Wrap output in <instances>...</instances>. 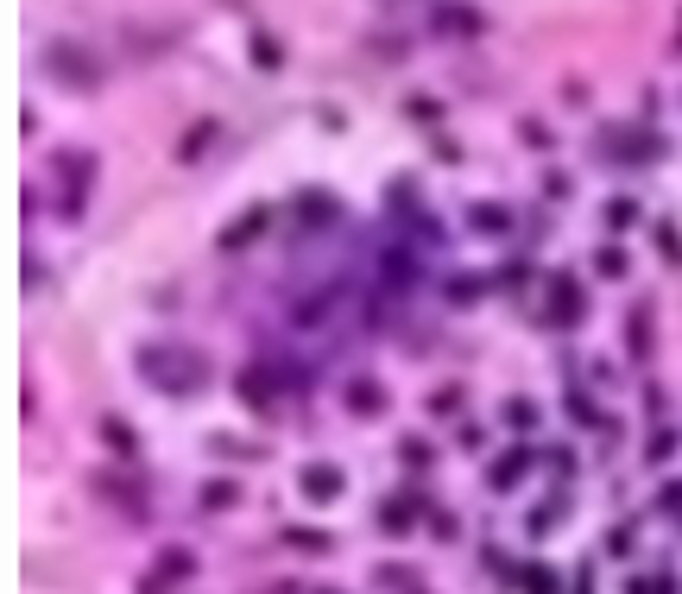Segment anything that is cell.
<instances>
[{"instance_id":"23","label":"cell","mask_w":682,"mask_h":594,"mask_svg":"<svg viewBox=\"0 0 682 594\" xmlns=\"http://www.w3.org/2000/svg\"><path fill=\"white\" fill-rule=\"evenodd\" d=\"M285 544L316 550V557H329V550H335V544H329V531H310V525H291V531H285Z\"/></svg>"},{"instance_id":"34","label":"cell","mask_w":682,"mask_h":594,"mask_svg":"<svg viewBox=\"0 0 682 594\" xmlns=\"http://www.w3.org/2000/svg\"><path fill=\"white\" fill-rule=\"evenodd\" d=\"M449 297H461V304H474V297H480V279H449Z\"/></svg>"},{"instance_id":"25","label":"cell","mask_w":682,"mask_h":594,"mask_svg":"<svg viewBox=\"0 0 682 594\" xmlns=\"http://www.w3.org/2000/svg\"><path fill=\"white\" fill-rule=\"evenodd\" d=\"M594 272H600V279H626V253H619V247H600V253H594Z\"/></svg>"},{"instance_id":"27","label":"cell","mask_w":682,"mask_h":594,"mask_svg":"<svg viewBox=\"0 0 682 594\" xmlns=\"http://www.w3.org/2000/svg\"><path fill=\"white\" fill-rule=\"evenodd\" d=\"M499 418H506L512 430H531V424H537V405H531V399H512L506 411H499Z\"/></svg>"},{"instance_id":"9","label":"cell","mask_w":682,"mask_h":594,"mask_svg":"<svg viewBox=\"0 0 682 594\" xmlns=\"http://www.w3.org/2000/svg\"><path fill=\"white\" fill-rule=\"evenodd\" d=\"M480 26H487V19H480L468 0H449V7H436V32H443V38H474Z\"/></svg>"},{"instance_id":"14","label":"cell","mask_w":682,"mask_h":594,"mask_svg":"<svg viewBox=\"0 0 682 594\" xmlns=\"http://www.w3.org/2000/svg\"><path fill=\"white\" fill-rule=\"evenodd\" d=\"M525 468H531V455H525V449H512V455H499V462L487 468V487H493V493H512L518 481H525Z\"/></svg>"},{"instance_id":"3","label":"cell","mask_w":682,"mask_h":594,"mask_svg":"<svg viewBox=\"0 0 682 594\" xmlns=\"http://www.w3.org/2000/svg\"><path fill=\"white\" fill-rule=\"evenodd\" d=\"M45 70H51L64 89H76V95H95V89H102V64H95L76 38H51V45H45Z\"/></svg>"},{"instance_id":"16","label":"cell","mask_w":682,"mask_h":594,"mask_svg":"<svg viewBox=\"0 0 682 594\" xmlns=\"http://www.w3.org/2000/svg\"><path fill=\"white\" fill-rule=\"evenodd\" d=\"M626 348H632V361H645V354H651V304H632L626 310Z\"/></svg>"},{"instance_id":"12","label":"cell","mask_w":682,"mask_h":594,"mask_svg":"<svg viewBox=\"0 0 682 594\" xmlns=\"http://www.w3.org/2000/svg\"><path fill=\"white\" fill-rule=\"evenodd\" d=\"M335 215H341V203H335L329 190H310V196H297V222H304V228H329Z\"/></svg>"},{"instance_id":"4","label":"cell","mask_w":682,"mask_h":594,"mask_svg":"<svg viewBox=\"0 0 682 594\" xmlns=\"http://www.w3.org/2000/svg\"><path fill=\"white\" fill-rule=\"evenodd\" d=\"M57 177H64V215H83L89 184H95V158L89 152H57Z\"/></svg>"},{"instance_id":"8","label":"cell","mask_w":682,"mask_h":594,"mask_svg":"<svg viewBox=\"0 0 682 594\" xmlns=\"http://www.w3.org/2000/svg\"><path fill=\"white\" fill-rule=\"evenodd\" d=\"M272 228V209L266 203H253V209H240V222L234 228H222V253H234V247H247V241H259V234Z\"/></svg>"},{"instance_id":"26","label":"cell","mask_w":682,"mask_h":594,"mask_svg":"<svg viewBox=\"0 0 682 594\" xmlns=\"http://www.w3.org/2000/svg\"><path fill=\"white\" fill-rule=\"evenodd\" d=\"M240 493H234V481H209L203 487V512H222V506H234Z\"/></svg>"},{"instance_id":"36","label":"cell","mask_w":682,"mask_h":594,"mask_svg":"<svg viewBox=\"0 0 682 594\" xmlns=\"http://www.w3.org/2000/svg\"><path fill=\"white\" fill-rule=\"evenodd\" d=\"M228 7H234V13H247V0H228Z\"/></svg>"},{"instance_id":"28","label":"cell","mask_w":682,"mask_h":594,"mask_svg":"<svg viewBox=\"0 0 682 594\" xmlns=\"http://www.w3.org/2000/svg\"><path fill=\"white\" fill-rule=\"evenodd\" d=\"M405 114H411L417 127H436V121H443V102H430V95H417V102H411Z\"/></svg>"},{"instance_id":"22","label":"cell","mask_w":682,"mask_h":594,"mask_svg":"<svg viewBox=\"0 0 682 594\" xmlns=\"http://www.w3.org/2000/svg\"><path fill=\"white\" fill-rule=\"evenodd\" d=\"M373 582H379V588H424V576H417V569H405V563H379Z\"/></svg>"},{"instance_id":"32","label":"cell","mask_w":682,"mask_h":594,"mask_svg":"<svg viewBox=\"0 0 682 594\" xmlns=\"http://www.w3.org/2000/svg\"><path fill=\"white\" fill-rule=\"evenodd\" d=\"M430 411H461V386H443V392H430Z\"/></svg>"},{"instance_id":"30","label":"cell","mask_w":682,"mask_h":594,"mask_svg":"<svg viewBox=\"0 0 682 594\" xmlns=\"http://www.w3.org/2000/svg\"><path fill=\"white\" fill-rule=\"evenodd\" d=\"M657 247L670 253V266H682V234H676L670 222H657Z\"/></svg>"},{"instance_id":"33","label":"cell","mask_w":682,"mask_h":594,"mask_svg":"<svg viewBox=\"0 0 682 594\" xmlns=\"http://www.w3.org/2000/svg\"><path fill=\"white\" fill-rule=\"evenodd\" d=\"M525 279H531V272H525V260H506V266H499V285H512V291H518Z\"/></svg>"},{"instance_id":"6","label":"cell","mask_w":682,"mask_h":594,"mask_svg":"<svg viewBox=\"0 0 682 594\" xmlns=\"http://www.w3.org/2000/svg\"><path fill=\"white\" fill-rule=\"evenodd\" d=\"M89 487L102 493V500H114L127 519H146V493H139V481H127V474H114V468H95L89 474Z\"/></svg>"},{"instance_id":"17","label":"cell","mask_w":682,"mask_h":594,"mask_svg":"<svg viewBox=\"0 0 682 594\" xmlns=\"http://www.w3.org/2000/svg\"><path fill=\"white\" fill-rule=\"evenodd\" d=\"M468 215H474V234H512V222H518L506 203H474Z\"/></svg>"},{"instance_id":"29","label":"cell","mask_w":682,"mask_h":594,"mask_svg":"<svg viewBox=\"0 0 682 594\" xmlns=\"http://www.w3.org/2000/svg\"><path fill=\"white\" fill-rule=\"evenodd\" d=\"M102 437H108V443H114L120 455H133V430L120 424V418H102Z\"/></svg>"},{"instance_id":"19","label":"cell","mask_w":682,"mask_h":594,"mask_svg":"<svg viewBox=\"0 0 682 594\" xmlns=\"http://www.w3.org/2000/svg\"><path fill=\"white\" fill-rule=\"evenodd\" d=\"M512 582H518V588H531V594H550V588H556V569H550V563H518V569H512Z\"/></svg>"},{"instance_id":"7","label":"cell","mask_w":682,"mask_h":594,"mask_svg":"<svg viewBox=\"0 0 682 594\" xmlns=\"http://www.w3.org/2000/svg\"><path fill=\"white\" fill-rule=\"evenodd\" d=\"M190 576H196L190 550H165V557L152 563V576H139V588H177V582H190Z\"/></svg>"},{"instance_id":"1","label":"cell","mask_w":682,"mask_h":594,"mask_svg":"<svg viewBox=\"0 0 682 594\" xmlns=\"http://www.w3.org/2000/svg\"><path fill=\"white\" fill-rule=\"evenodd\" d=\"M139 380L171 392V399H190V392L209 386V361L196 348H177V342H158V348H139Z\"/></svg>"},{"instance_id":"20","label":"cell","mask_w":682,"mask_h":594,"mask_svg":"<svg viewBox=\"0 0 682 594\" xmlns=\"http://www.w3.org/2000/svg\"><path fill=\"white\" fill-rule=\"evenodd\" d=\"M209 146H215V121H196L184 140H177V158L190 165V158H196V152H209Z\"/></svg>"},{"instance_id":"5","label":"cell","mask_w":682,"mask_h":594,"mask_svg":"<svg viewBox=\"0 0 682 594\" xmlns=\"http://www.w3.org/2000/svg\"><path fill=\"white\" fill-rule=\"evenodd\" d=\"M341 487H348V474H341L335 462H310V468H297V493H304L310 506H335V500H341Z\"/></svg>"},{"instance_id":"24","label":"cell","mask_w":682,"mask_h":594,"mask_svg":"<svg viewBox=\"0 0 682 594\" xmlns=\"http://www.w3.org/2000/svg\"><path fill=\"white\" fill-rule=\"evenodd\" d=\"M398 462H411V468H430V462H436V449H430L424 437H405V443H398Z\"/></svg>"},{"instance_id":"31","label":"cell","mask_w":682,"mask_h":594,"mask_svg":"<svg viewBox=\"0 0 682 594\" xmlns=\"http://www.w3.org/2000/svg\"><path fill=\"white\" fill-rule=\"evenodd\" d=\"M600 215H607L613 228H632V215H638V203H626V196H619V203H607V209H600Z\"/></svg>"},{"instance_id":"18","label":"cell","mask_w":682,"mask_h":594,"mask_svg":"<svg viewBox=\"0 0 682 594\" xmlns=\"http://www.w3.org/2000/svg\"><path fill=\"white\" fill-rule=\"evenodd\" d=\"M417 525V506L411 500H386V506H379V531H392V538H398V531H411Z\"/></svg>"},{"instance_id":"2","label":"cell","mask_w":682,"mask_h":594,"mask_svg":"<svg viewBox=\"0 0 682 594\" xmlns=\"http://www.w3.org/2000/svg\"><path fill=\"white\" fill-rule=\"evenodd\" d=\"M594 152L613 158V165H626V171H638V165H657V158H664V133H645V127H600V133H594Z\"/></svg>"},{"instance_id":"21","label":"cell","mask_w":682,"mask_h":594,"mask_svg":"<svg viewBox=\"0 0 682 594\" xmlns=\"http://www.w3.org/2000/svg\"><path fill=\"white\" fill-rule=\"evenodd\" d=\"M253 57H259V70H285V45H278L272 32H259V26H253Z\"/></svg>"},{"instance_id":"15","label":"cell","mask_w":682,"mask_h":594,"mask_svg":"<svg viewBox=\"0 0 682 594\" xmlns=\"http://www.w3.org/2000/svg\"><path fill=\"white\" fill-rule=\"evenodd\" d=\"M348 411L354 418H379V411H386V386L379 380H348Z\"/></svg>"},{"instance_id":"35","label":"cell","mask_w":682,"mask_h":594,"mask_svg":"<svg viewBox=\"0 0 682 594\" xmlns=\"http://www.w3.org/2000/svg\"><path fill=\"white\" fill-rule=\"evenodd\" d=\"M550 525H556V506H537V512H531V531H537V538H544Z\"/></svg>"},{"instance_id":"13","label":"cell","mask_w":682,"mask_h":594,"mask_svg":"<svg viewBox=\"0 0 682 594\" xmlns=\"http://www.w3.org/2000/svg\"><path fill=\"white\" fill-rule=\"evenodd\" d=\"M272 392H278V373L272 367H247V373H240V399H247L253 411H266Z\"/></svg>"},{"instance_id":"11","label":"cell","mask_w":682,"mask_h":594,"mask_svg":"<svg viewBox=\"0 0 682 594\" xmlns=\"http://www.w3.org/2000/svg\"><path fill=\"white\" fill-rule=\"evenodd\" d=\"M379 266H386V285H392V291H398V285L411 291L417 279H424V272H417V253H411V247H386V253H379Z\"/></svg>"},{"instance_id":"10","label":"cell","mask_w":682,"mask_h":594,"mask_svg":"<svg viewBox=\"0 0 682 594\" xmlns=\"http://www.w3.org/2000/svg\"><path fill=\"white\" fill-rule=\"evenodd\" d=\"M550 323H563V329H575V323H581V285L569 279V272L550 285Z\"/></svg>"}]
</instances>
